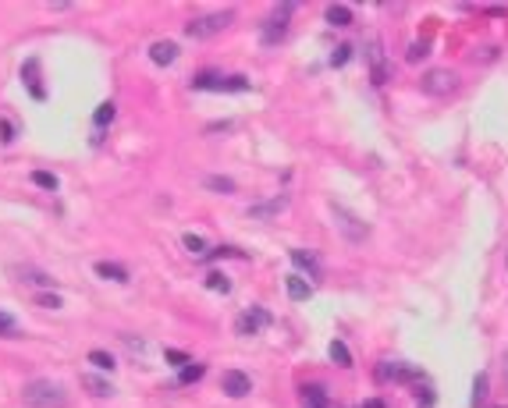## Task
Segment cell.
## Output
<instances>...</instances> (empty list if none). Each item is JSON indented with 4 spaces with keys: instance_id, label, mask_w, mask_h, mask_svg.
Wrapping results in <instances>:
<instances>
[{
    "instance_id": "13",
    "label": "cell",
    "mask_w": 508,
    "mask_h": 408,
    "mask_svg": "<svg viewBox=\"0 0 508 408\" xmlns=\"http://www.w3.org/2000/svg\"><path fill=\"white\" fill-rule=\"evenodd\" d=\"M285 291H288V299H292V302H306V299L313 295V284L302 280L299 273H292V277L285 280Z\"/></svg>"
},
{
    "instance_id": "30",
    "label": "cell",
    "mask_w": 508,
    "mask_h": 408,
    "mask_svg": "<svg viewBox=\"0 0 508 408\" xmlns=\"http://www.w3.org/2000/svg\"><path fill=\"white\" fill-rule=\"evenodd\" d=\"M22 280H29V284H43V287L53 284V277H46V273H39V270H22Z\"/></svg>"
},
{
    "instance_id": "28",
    "label": "cell",
    "mask_w": 508,
    "mask_h": 408,
    "mask_svg": "<svg viewBox=\"0 0 508 408\" xmlns=\"http://www.w3.org/2000/svg\"><path fill=\"white\" fill-rule=\"evenodd\" d=\"M483 397H487V373L473 380V404H483Z\"/></svg>"
},
{
    "instance_id": "2",
    "label": "cell",
    "mask_w": 508,
    "mask_h": 408,
    "mask_svg": "<svg viewBox=\"0 0 508 408\" xmlns=\"http://www.w3.org/2000/svg\"><path fill=\"white\" fill-rule=\"evenodd\" d=\"M192 89H210V93H246L249 79L242 75H217V72H199L192 79Z\"/></svg>"
},
{
    "instance_id": "35",
    "label": "cell",
    "mask_w": 508,
    "mask_h": 408,
    "mask_svg": "<svg viewBox=\"0 0 508 408\" xmlns=\"http://www.w3.org/2000/svg\"><path fill=\"white\" fill-rule=\"evenodd\" d=\"M363 408H387L380 397H370V401H363Z\"/></svg>"
},
{
    "instance_id": "12",
    "label": "cell",
    "mask_w": 508,
    "mask_h": 408,
    "mask_svg": "<svg viewBox=\"0 0 508 408\" xmlns=\"http://www.w3.org/2000/svg\"><path fill=\"white\" fill-rule=\"evenodd\" d=\"M149 61H153V64H160V68L175 64V61H178V46H175L171 39H163V43H153V46H149Z\"/></svg>"
},
{
    "instance_id": "25",
    "label": "cell",
    "mask_w": 508,
    "mask_h": 408,
    "mask_svg": "<svg viewBox=\"0 0 508 408\" xmlns=\"http://www.w3.org/2000/svg\"><path fill=\"white\" fill-rule=\"evenodd\" d=\"M93 121H96V128H103V125L114 121V103H100V110L93 114Z\"/></svg>"
},
{
    "instance_id": "14",
    "label": "cell",
    "mask_w": 508,
    "mask_h": 408,
    "mask_svg": "<svg viewBox=\"0 0 508 408\" xmlns=\"http://www.w3.org/2000/svg\"><path fill=\"white\" fill-rule=\"evenodd\" d=\"M82 387H86L93 397H110V394H114V383L103 380V376H96V373H86V376H82Z\"/></svg>"
},
{
    "instance_id": "37",
    "label": "cell",
    "mask_w": 508,
    "mask_h": 408,
    "mask_svg": "<svg viewBox=\"0 0 508 408\" xmlns=\"http://www.w3.org/2000/svg\"><path fill=\"white\" fill-rule=\"evenodd\" d=\"M504 266H508V252H504Z\"/></svg>"
},
{
    "instance_id": "31",
    "label": "cell",
    "mask_w": 508,
    "mask_h": 408,
    "mask_svg": "<svg viewBox=\"0 0 508 408\" xmlns=\"http://www.w3.org/2000/svg\"><path fill=\"white\" fill-rule=\"evenodd\" d=\"M36 302L43 306V309H61L65 302H61V295H50V291H43V295H36Z\"/></svg>"
},
{
    "instance_id": "16",
    "label": "cell",
    "mask_w": 508,
    "mask_h": 408,
    "mask_svg": "<svg viewBox=\"0 0 508 408\" xmlns=\"http://www.w3.org/2000/svg\"><path fill=\"white\" fill-rule=\"evenodd\" d=\"M96 277L114 280V284H125V280H128V270L118 266V263H96Z\"/></svg>"
},
{
    "instance_id": "34",
    "label": "cell",
    "mask_w": 508,
    "mask_h": 408,
    "mask_svg": "<svg viewBox=\"0 0 508 408\" xmlns=\"http://www.w3.org/2000/svg\"><path fill=\"white\" fill-rule=\"evenodd\" d=\"M0 142H15V125L11 121H0Z\"/></svg>"
},
{
    "instance_id": "22",
    "label": "cell",
    "mask_w": 508,
    "mask_h": 408,
    "mask_svg": "<svg viewBox=\"0 0 508 408\" xmlns=\"http://www.w3.org/2000/svg\"><path fill=\"white\" fill-rule=\"evenodd\" d=\"M89 362H93L96 369H103V373H110V369L118 366V362H114V355H110V352H100V348H96V352H89Z\"/></svg>"
},
{
    "instance_id": "1",
    "label": "cell",
    "mask_w": 508,
    "mask_h": 408,
    "mask_svg": "<svg viewBox=\"0 0 508 408\" xmlns=\"http://www.w3.org/2000/svg\"><path fill=\"white\" fill-rule=\"evenodd\" d=\"M22 401L29 408H65L68 404V390L58 380H32L22 387Z\"/></svg>"
},
{
    "instance_id": "8",
    "label": "cell",
    "mask_w": 508,
    "mask_h": 408,
    "mask_svg": "<svg viewBox=\"0 0 508 408\" xmlns=\"http://www.w3.org/2000/svg\"><path fill=\"white\" fill-rule=\"evenodd\" d=\"M384 380H394V383H420L423 380V373L416 369V366H409V362H380V369H377Z\"/></svg>"
},
{
    "instance_id": "3",
    "label": "cell",
    "mask_w": 508,
    "mask_h": 408,
    "mask_svg": "<svg viewBox=\"0 0 508 408\" xmlns=\"http://www.w3.org/2000/svg\"><path fill=\"white\" fill-rule=\"evenodd\" d=\"M420 86H423L427 96L444 100V96H451V93H459V75L448 72V68H434V72H427V75L420 79Z\"/></svg>"
},
{
    "instance_id": "7",
    "label": "cell",
    "mask_w": 508,
    "mask_h": 408,
    "mask_svg": "<svg viewBox=\"0 0 508 408\" xmlns=\"http://www.w3.org/2000/svg\"><path fill=\"white\" fill-rule=\"evenodd\" d=\"M267 323H270V313H267V309H260V306H253V309H246V313L235 320V334L253 337V334H260Z\"/></svg>"
},
{
    "instance_id": "10",
    "label": "cell",
    "mask_w": 508,
    "mask_h": 408,
    "mask_svg": "<svg viewBox=\"0 0 508 408\" xmlns=\"http://www.w3.org/2000/svg\"><path fill=\"white\" fill-rule=\"evenodd\" d=\"M285 206H288V196H277V199H267V203L249 206V210H246V217H249V220H270V217H277Z\"/></svg>"
},
{
    "instance_id": "23",
    "label": "cell",
    "mask_w": 508,
    "mask_h": 408,
    "mask_svg": "<svg viewBox=\"0 0 508 408\" xmlns=\"http://www.w3.org/2000/svg\"><path fill=\"white\" fill-rule=\"evenodd\" d=\"M206 287H210V291H220V295H228V291H232V280L213 270V273H206Z\"/></svg>"
},
{
    "instance_id": "20",
    "label": "cell",
    "mask_w": 508,
    "mask_h": 408,
    "mask_svg": "<svg viewBox=\"0 0 508 408\" xmlns=\"http://www.w3.org/2000/svg\"><path fill=\"white\" fill-rule=\"evenodd\" d=\"M302 401H306V408H327V394H323V387H320V383L302 387Z\"/></svg>"
},
{
    "instance_id": "26",
    "label": "cell",
    "mask_w": 508,
    "mask_h": 408,
    "mask_svg": "<svg viewBox=\"0 0 508 408\" xmlns=\"http://www.w3.org/2000/svg\"><path fill=\"white\" fill-rule=\"evenodd\" d=\"M203 373H206V366H203V362H196V366H185V369L178 373V383H192V380H199Z\"/></svg>"
},
{
    "instance_id": "11",
    "label": "cell",
    "mask_w": 508,
    "mask_h": 408,
    "mask_svg": "<svg viewBox=\"0 0 508 408\" xmlns=\"http://www.w3.org/2000/svg\"><path fill=\"white\" fill-rule=\"evenodd\" d=\"M366 57H370V72H373V82H377V86H384V82H387V64H384V50H380V39H370V50H366Z\"/></svg>"
},
{
    "instance_id": "38",
    "label": "cell",
    "mask_w": 508,
    "mask_h": 408,
    "mask_svg": "<svg viewBox=\"0 0 508 408\" xmlns=\"http://www.w3.org/2000/svg\"><path fill=\"white\" fill-rule=\"evenodd\" d=\"M494 408H504V404H494Z\"/></svg>"
},
{
    "instance_id": "5",
    "label": "cell",
    "mask_w": 508,
    "mask_h": 408,
    "mask_svg": "<svg viewBox=\"0 0 508 408\" xmlns=\"http://www.w3.org/2000/svg\"><path fill=\"white\" fill-rule=\"evenodd\" d=\"M235 22V15L232 11H217V15H203V18H192L189 25H185V36H192V39H206V36H217V32H224Z\"/></svg>"
},
{
    "instance_id": "29",
    "label": "cell",
    "mask_w": 508,
    "mask_h": 408,
    "mask_svg": "<svg viewBox=\"0 0 508 408\" xmlns=\"http://www.w3.org/2000/svg\"><path fill=\"white\" fill-rule=\"evenodd\" d=\"M0 337H18V323L8 313H0Z\"/></svg>"
},
{
    "instance_id": "27",
    "label": "cell",
    "mask_w": 508,
    "mask_h": 408,
    "mask_svg": "<svg viewBox=\"0 0 508 408\" xmlns=\"http://www.w3.org/2000/svg\"><path fill=\"white\" fill-rule=\"evenodd\" d=\"M349 57H352V46H349V43H342V46H334V53H330V64H334V68H342V64L349 61Z\"/></svg>"
},
{
    "instance_id": "32",
    "label": "cell",
    "mask_w": 508,
    "mask_h": 408,
    "mask_svg": "<svg viewBox=\"0 0 508 408\" xmlns=\"http://www.w3.org/2000/svg\"><path fill=\"white\" fill-rule=\"evenodd\" d=\"M163 355H167V359H171V366H182V369H185V366L192 362V359H189L185 352H175V348H167V352H163Z\"/></svg>"
},
{
    "instance_id": "36",
    "label": "cell",
    "mask_w": 508,
    "mask_h": 408,
    "mask_svg": "<svg viewBox=\"0 0 508 408\" xmlns=\"http://www.w3.org/2000/svg\"><path fill=\"white\" fill-rule=\"evenodd\" d=\"M504 380H508V352H504Z\"/></svg>"
},
{
    "instance_id": "4",
    "label": "cell",
    "mask_w": 508,
    "mask_h": 408,
    "mask_svg": "<svg viewBox=\"0 0 508 408\" xmlns=\"http://www.w3.org/2000/svg\"><path fill=\"white\" fill-rule=\"evenodd\" d=\"M330 217H334V227L345 235V242H352V245H359L366 235H370V224H363L356 213H349L345 206H330Z\"/></svg>"
},
{
    "instance_id": "21",
    "label": "cell",
    "mask_w": 508,
    "mask_h": 408,
    "mask_svg": "<svg viewBox=\"0 0 508 408\" xmlns=\"http://www.w3.org/2000/svg\"><path fill=\"white\" fill-rule=\"evenodd\" d=\"M32 185H39V189H46V192H53L61 182H58V174H50V170H32Z\"/></svg>"
},
{
    "instance_id": "18",
    "label": "cell",
    "mask_w": 508,
    "mask_h": 408,
    "mask_svg": "<svg viewBox=\"0 0 508 408\" xmlns=\"http://www.w3.org/2000/svg\"><path fill=\"white\" fill-rule=\"evenodd\" d=\"M327 355H330L337 366H342V369H349V366H352V352H349V344H345V341H330Z\"/></svg>"
},
{
    "instance_id": "17",
    "label": "cell",
    "mask_w": 508,
    "mask_h": 408,
    "mask_svg": "<svg viewBox=\"0 0 508 408\" xmlns=\"http://www.w3.org/2000/svg\"><path fill=\"white\" fill-rule=\"evenodd\" d=\"M292 263L299 270H306V277H320V263L313 259V252H302V249H292Z\"/></svg>"
},
{
    "instance_id": "19",
    "label": "cell",
    "mask_w": 508,
    "mask_h": 408,
    "mask_svg": "<svg viewBox=\"0 0 508 408\" xmlns=\"http://www.w3.org/2000/svg\"><path fill=\"white\" fill-rule=\"evenodd\" d=\"M327 22L337 25V29L352 25V8H345V4H330V8H327Z\"/></svg>"
},
{
    "instance_id": "24",
    "label": "cell",
    "mask_w": 508,
    "mask_h": 408,
    "mask_svg": "<svg viewBox=\"0 0 508 408\" xmlns=\"http://www.w3.org/2000/svg\"><path fill=\"white\" fill-rule=\"evenodd\" d=\"M182 245H185V249H189V256H196V259H203V256H206V242H203L199 235H185V238H182Z\"/></svg>"
},
{
    "instance_id": "33",
    "label": "cell",
    "mask_w": 508,
    "mask_h": 408,
    "mask_svg": "<svg viewBox=\"0 0 508 408\" xmlns=\"http://www.w3.org/2000/svg\"><path fill=\"white\" fill-rule=\"evenodd\" d=\"M427 53H430V50H427V43H413V46H409V61H423Z\"/></svg>"
},
{
    "instance_id": "6",
    "label": "cell",
    "mask_w": 508,
    "mask_h": 408,
    "mask_svg": "<svg viewBox=\"0 0 508 408\" xmlns=\"http://www.w3.org/2000/svg\"><path fill=\"white\" fill-rule=\"evenodd\" d=\"M288 15H292V4H281V8L263 22V32H260V43H263V46H277L281 39H285V32H288Z\"/></svg>"
},
{
    "instance_id": "9",
    "label": "cell",
    "mask_w": 508,
    "mask_h": 408,
    "mask_svg": "<svg viewBox=\"0 0 508 408\" xmlns=\"http://www.w3.org/2000/svg\"><path fill=\"white\" fill-rule=\"evenodd\" d=\"M220 390L228 394V397H246L249 390H253V380H249V373H242V369H228L220 376Z\"/></svg>"
},
{
    "instance_id": "15",
    "label": "cell",
    "mask_w": 508,
    "mask_h": 408,
    "mask_svg": "<svg viewBox=\"0 0 508 408\" xmlns=\"http://www.w3.org/2000/svg\"><path fill=\"white\" fill-rule=\"evenodd\" d=\"M203 185H206L210 192H217V196H232V192H235V182L224 178V174H206Z\"/></svg>"
}]
</instances>
